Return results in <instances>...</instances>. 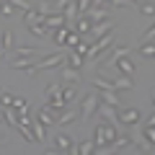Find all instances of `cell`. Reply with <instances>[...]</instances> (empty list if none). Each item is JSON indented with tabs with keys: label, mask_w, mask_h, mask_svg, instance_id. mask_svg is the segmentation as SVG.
I'll return each instance as SVG.
<instances>
[{
	"label": "cell",
	"mask_w": 155,
	"mask_h": 155,
	"mask_svg": "<svg viewBox=\"0 0 155 155\" xmlns=\"http://www.w3.org/2000/svg\"><path fill=\"white\" fill-rule=\"evenodd\" d=\"M129 3H142V0H129Z\"/></svg>",
	"instance_id": "45"
},
{
	"label": "cell",
	"mask_w": 155,
	"mask_h": 155,
	"mask_svg": "<svg viewBox=\"0 0 155 155\" xmlns=\"http://www.w3.org/2000/svg\"><path fill=\"white\" fill-rule=\"evenodd\" d=\"M75 5H78V13H80V16H83V13L88 11V8H91V0H78Z\"/></svg>",
	"instance_id": "37"
},
{
	"label": "cell",
	"mask_w": 155,
	"mask_h": 155,
	"mask_svg": "<svg viewBox=\"0 0 155 155\" xmlns=\"http://www.w3.org/2000/svg\"><path fill=\"white\" fill-rule=\"evenodd\" d=\"M18 132H21L23 140H28V142H36V140H34V132H31V124H18Z\"/></svg>",
	"instance_id": "29"
},
{
	"label": "cell",
	"mask_w": 155,
	"mask_h": 155,
	"mask_svg": "<svg viewBox=\"0 0 155 155\" xmlns=\"http://www.w3.org/2000/svg\"><path fill=\"white\" fill-rule=\"evenodd\" d=\"M28 23H41V26H44V13L34 11V8L23 11V26H28Z\"/></svg>",
	"instance_id": "11"
},
{
	"label": "cell",
	"mask_w": 155,
	"mask_h": 155,
	"mask_svg": "<svg viewBox=\"0 0 155 155\" xmlns=\"http://www.w3.org/2000/svg\"><path fill=\"white\" fill-rule=\"evenodd\" d=\"M62 26H67V21H65L62 13H47L44 16V28L54 31V28H62Z\"/></svg>",
	"instance_id": "5"
},
{
	"label": "cell",
	"mask_w": 155,
	"mask_h": 155,
	"mask_svg": "<svg viewBox=\"0 0 155 155\" xmlns=\"http://www.w3.org/2000/svg\"><path fill=\"white\" fill-rule=\"evenodd\" d=\"M153 34H155V26L150 23V28L142 34V36H140V44H145V41H153Z\"/></svg>",
	"instance_id": "35"
},
{
	"label": "cell",
	"mask_w": 155,
	"mask_h": 155,
	"mask_svg": "<svg viewBox=\"0 0 155 155\" xmlns=\"http://www.w3.org/2000/svg\"><path fill=\"white\" fill-rule=\"evenodd\" d=\"M101 5H109V0H91V8H101Z\"/></svg>",
	"instance_id": "41"
},
{
	"label": "cell",
	"mask_w": 155,
	"mask_h": 155,
	"mask_svg": "<svg viewBox=\"0 0 155 155\" xmlns=\"http://www.w3.org/2000/svg\"><path fill=\"white\" fill-rule=\"evenodd\" d=\"M0 13H3L5 18H11V16H13V5H8L5 0H3V8H0Z\"/></svg>",
	"instance_id": "39"
},
{
	"label": "cell",
	"mask_w": 155,
	"mask_h": 155,
	"mask_svg": "<svg viewBox=\"0 0 155 155\" xmlns=\"http://www.w3.org/2000/svg\"><path fill=\"white\" fill-rule=\"evenodd\" d=\"M98 98L104 101L106 106H114V109H119V96H116V91H101Z\"/></svg>",
	"instance_id": "14"
},
{
	"label": "cell",
	"mask_w": 155,
	"mask_h": 155,
	"mask_svg": "<svg viewBox=\"0 0 155 155\" xmlns=\"http://www.w3.org/2000/svg\"><path fill=\"white\" fill-rule=\"evenodd\" d=\"M67 34H70V26H62V28H54V44L57 47H67Z\"/></svg>",
	"instance_id": "15"
},
{
	"label": "cell",
	"mask_w": 155,
	"mask_h": 155,
	"mask_svg": "<svg viewBox=\"0 0 155 155\" xmlns=\"http://www.w3.org/2000/svg\"><path fill=\"white\" fill-rule=\"evenodd\" d=\"M101 155H116V153H101Z\"/></svg>",
	"instance_id": "44"
},
{
	"label": "cell",
	"mask_w": 155,
	"mask_h": 155,
	"mask_svg": "<svg viewBox=\"0 0 155 155\" xmlns=\"http://www.w3.org/2000/svg\"><path fill=\"white\" fill-rule=\"evenodd\" d=\"M98 104H101L98 93H96V91H88V93L83 96V104H80V111H78V114H80V119H85V122H88L91 116L96 114V109H98Z\"/></svg>",
	"instance_id": "2"
},
{
	"label": "cell",
	"mask_w": 155,
	"mask_h": 155,
	"mask_svg": "<svg viewBox=\"0 0 155 155\" xmlns=\"http://www.w3.org/2000/svg\"><path fill=\"white\" fill-rule=\"evenodd\" d=\"M85 52H88V44H83V41H78V44H75V54L85 57Z\"/></svg>",
	"instance_id": "40"
},
{
	"label": "cell",
	"mask_w": 155,
	"mask_h": 155,
	"mask_svg": "<svg viewBox=\"0 0 155 155\" xmlns=\"http://www.w3.org/2000/svg\"><path fill=\"white\" fill-rule=\"evenodd\" d=\"M116 122L122 127H132V124L140 122V111L137 109H119L116 111Z\"/></svg>",
	"instance_id": "4"
},
{
	"label": "cell",
	"mask_w": 155,
	"mask_h": 155,
	"mask_svg": "<svg viewBox=\"0 0 155 155\" xmlns=\"http://www.w3.org/2000/svg\"><path fill=\"white\" fill-rule=\"evenodd\" d=\"M83 65H85V62H83V57H80V54H75V52H70V54H67V67H72V70H80Z\"/></svg>",
	"instance_id": "24"
},
{
	"label": "cell",
	"mask_w": 155,
	"mask_h": 155,
	"mask_svg": "<svg viewBox=\"0 0 155 155\" xmlns=\"http://www.w3.org/2000/svg\"><path fill=\"white\" fill-rule=\"evenodd\" d=\"M62 62H65V54H62V52H54V54H44L41 60L36 62V70H54V67H60Z\"/></svg>",
	"instance_id": "3"
},
{
	"label": "cell",
	"mask_w": 155,
	"mask_h": 155,
	"mask_svg": "<svg viewBox=\"0 0 155 155\" xmlns=\"http://www.w3.org/2000/svg\"><path fill=\"white\" fill-rule=\"evenodd\" d=\"M96 111H98L104 119H116V111H119V109H114V106H106V104H98V109H96Z\"/></svg>",
	"instance_id": "23"
},
{
	"label": "cell",
	"mask_w": 155,
	"mask_h": 155,
	"mask_svg": "<svg viewBox=\"0 0 155 155\" xmlns=\"http://www.w3.org/2000/svg\"><path fill=\"white\" fill-rule=\"evenodd\" d=\"M78 41H80V34H78V31H72V28H70V34H67V44H70V47H75Z\"/></svg>",
	"instance_id": "36"
},
{
	"label": "cell",
	"mask_w": 155,
	"mask_h": 155,
	"mask_svg": "<svg viewBox=\"0 0 155 155\" xmlns=\"http://www.w3.org/2000/svg\"><path fill=\"white\" fill-rule=\"evenodd\" d=\"M41 3H54V0H41Z\"/></svg>",
	"instance_id": "46"
},
{
	"label": "cell",
	"mask_w": 155,
	"mask_h": 155,
	"mask_svg": "<svg viewBox=\"0 0 155 155\" xmlns=\"http://www.w3.org/2000/svg\"><path fill=\"white\" fill-rule=\"evenodd\" d=\"M0 8H3V0H0Z\"/></svg>",
	"instance_id": "48"
},
{
	"label": "cell",
	"mask_w": 155,
	"mask_h": 155,
	"mask_svg": "<svg viewBox=\"0 0 155 155\" xmlns=\"http://www.w3.org/2000/svg\"><path fill=\"white\" fill-rule=\"evenodd\" d=\"M153 54H155L153 41H145V44H140V57H142V60H153Z\"/></svg>",
	"instance_id": "25"
},
{
	"label": "cell",
	"mask_w": 155,
	"mask_h": 155,
	"mask_svg": "<svg viewBox=\"0 0 155 155\" xmlns=\"http://www.w3.org/2000/svg\"><path fill=\"white\" fill-rule=\"evenodd\" d=\"M26 31H28V34H34V36H39V39H47V36H49V28H44L41 23H28Z\"/></svg>",
	"instance_id": "19"
},
{
	"label": "cell",
	"mask_w": 155,
	"mask_h": 155,
	"mask_svg": "<svg viewBox=\"0 0 155 155\" xmlns=\"http://www.w3.org/2000/svg\"><path fill=\"white\" fill-rule=\"evenodd\" d=\"M116 140V127L111 122H101L98 127H96V134L91 142L96 145V147H111V142Z\"/></svg>",
	"instance_id": "1"
},
{
	"label": "cell",
	"mask_w": 155,
	"mask_h": 155,
	"mask_svg": "<svg viewBox=\"0 0 155 155\" xmlns=\"http://www.w3.org/2000/svg\"><path fill=\"white\" fill-rule=\"evenodd\" d=\"M5 3L13 5V8H21V11H28V8H31V5H28V0H5Z\"/></svg>",
	"instance_id": "32"
},
{
	"label": "cell",
	"mask_w": 155,
	"mask_h": 155,
	"mask_svg": "<svg viewBox=\"0 0 155 155\" xmlns=\"http://www.w3.org/2000/svg\"><path fill=\"white\" fill-rule=\"evenodd\" d=\"M111 85H114V91H132L134 88V80H132V78L119 75V78H111Z\"/></svg>",
	"instance_id": "9"
},
{
	"label": "cell",
	"mask_w": 155,
	"mask_h": 155,
	"mask_svg": "<svg viewBox=\"0 0 155 155\" xmlns=\"http://www.w3.org/2000/svg\"><path fill=\"white\" fill-rule=\"evenodd\" d=\"M11 106H13V109H23V106H28V101L26 98H21V96H13V101H11Z\"/></svg>",
	"instance_id": "33"
},
{
	"label": "cell",
	"mask_w": 155,
	"mask_h": 155,
	"mask_svg": "<svg viewBox=\"0 0 155 155\" xmlns=\"http://www.w3.org/2000/svg\"><path fill=\"white\" fill-rule=\"evenodd\" d=\"M0 147H3V137H0Z\"/></svg>",
	"instance_id": "47"
},
{
	"label": "cell",
	"mask_w": 155,
	"mask_h": 155,
	"mask_svg": "<svg viewBox=\"0 0 155 155\" xmlns=\"http://www.w3.org/2000/svg\"><path fill=\"white\" fill-rule=\"evenodd\" d=\"M60 91H62V85H60V83H54V85H49V88L44 91V98H52V96H60Z\"/></svg>",
	"instance_id": "31"
},
{
	"label": "cell",
	"mask_w": 155,
	"mask_h": 155,
	"mask_svg": "<svg viewBox=\"0 0 155 155\" xmlns=\"http://www.w3.org/2000/svg\"><path fill=\"white\" fill-rule=\"evenodd\" d=\"M83 16H88L91 23H101V21H106V16H109V13H106L104 8H88Z\"/></svg>",
	"instance_id": "13"
},
{
	"label": "cell",
	"mask_w": 155,
	"mask_h": 155,
	"mask_svg": "<svg viewBox=\"0 0 155 155\" xmlns=\"http://www.w3.org/2000/svg\"><path fill=\"white\" fill-rule=\"evenodd\" d=\"M62 16H65V21H72V18H78V5H75V0H70V3L62 8Z\"/></svg>",
	"instance_id": "22"
},
{
	"label": "cell",
	"mask_w": 155,
	"mask_h": 155,
	"mask_svg": "<svg viewBox=\"0 0 155 155\" xmlns=\"http://www.w3.org/2000/svg\"><path fill=\"white\" fill-rule=\"evenodd\" d=\"M31 132H34V140L36 142H44L47 140V127H41L36 119H31Z\"/></svg>",
	"instance_id": "16"
},
{
	"label": "cell",
	"mask_w": 155,
	"mask_h": 155,
	"mask_svg": "<svg viewBox=\"0 0 155 155\" xmlns=\"http://www.w3.org/2000/svg\"><path fill=\"white\" fill-rule=\"evenodd\" d=\"M60 98L65 101V106H70L72 101L78 98V91H75V85H67V88H62V91H60Z\"/></svg>",
	"instance_id": "17"
},
{
	"label": "cell",
	"mask_w": 155,
	"mask_h": 155,
	"mask_svg": "<svg viewBox=\"0 0 155 155\" xmlns=\"http://www.w3.org/2000/svg\"><path fill=\"white\" fill-rule=\"evenodd\" d=\"M62 78H65V80H67L70 85H75L78 80H80V70H72V67H65V70H62Z\"/></svg>",
	"instance_id": "21"
},
{
	"label": "cell",
	"mask_w": 155,
	"mask_h": 155,
	"mask_svg": "<svg viewBox=\"0 0 155 155\" xmlns=\"http://www.w3.org/2000/svg\"><path fill=\"white\" fill-rule=\"evenodd\" d=\"M75 119H80V114H78L75 109H62L60 114H57V124H70V122H75Z\"/></svg>",
	"instance_id": "10"
},
{
	"label": "cell",
	"mask_w": 155,
	"mask_h": 155,
	"mask_svg": "<svg viewBox=\"0 0 155 155\" xmlns=\"http://www.w3.org/2000/svg\"><path fill=\"white\" fill-rule=\"evenodd\" d=\"M41 155H62V153H60V150H44Z\"/></svg>",
	"instance_id": "43"
},
{
	"label": "cell",
	"mask_w": 155,
	"mask_h": 155,
	"mask_svg": "<svg viewBox=\"0 0 155 155\" xmlns=\"http://www.w3.org/2000/svg\"><path fill=\"white\" fill-rule=\"evenodd\" d=\"M8 65L13 70H28V67H34V57H13Z\"/></svg>",
	"instance_id": "12"
},
{
	"label": "cell",
	"mask_w": 155,
	"mask_h": 155,
	"mask_svg": "<svg viewBox=\"0 0 155 155\" xmlns=\"http://www.w3.org/2000/svg\"><path fill=\"white\" fill-rule=\"evenodd\" d=\"M114 65L119 67V72H122L124 78H132V75H134V62L129 60V57H119V60H116Z\"/></svg>",
	"instance_id": "7"
},
{
	"label": "cell",
	"mask_w": 155,
	"mask_h": 155,
	"mask_svg": "<svg viewBox=\"0 0 155 155\" xmlns=\"http://www.w3.org/2000/svg\"><path fill=\"white\" fill-rule=\"evenodd\" d=\"M36 122L41 124V127H52V124H57V114L49 111L47 106H41V109L36 111Z\"/></svg>",
	"instance_id": "6"
},
{
	"label": "cell",
	"mask_w": 155,
	"mask_h": 155,
	"mask_svg": "<svg viewBox=\"0 0 155 155\" xmlns=\"http://www.w3.org/2000/svg\"><path fill=\"white\" fill-rule=\"evenodd\" d=\"M129 142H132V137H129V134H116V140H114V142H111V147L122 150V147H127Z\"/></svg>",
	"instance_id": "28"
},
{
	"label": "cell",
	"mask_w": 155,
	"mask_h": 155,
	"mask_svg": "<svg viewBox=\"0 0 155 155\" xmlns=\"http://www.w3.org/2000/svg\"><path fill=\"white\" fill-rule=\"evenodd\" d=\"M96 153V145L91 140H83V142L78 145V155H93Z\"/></svg>",
	"instance_id": "26"
},
{
	"label": "cell",
	"mask_w": 155,
	"mask_h": 155,
	"mask_svg": "<svg viewBox=\"0 0 155 155\" xmlns=\"http://www.w3.org/2000/svg\"><path fill=\"white\" fill-rule=\"evenodd\" d=\"M67 3H70V0H54V5H57V13H60V11H62V8H65V5H67Z\"/></svg>",
	"instance_id": "42"
},
{
	"label": "cell",
	"mask_w": 155,
	"mask_h": 155,
	"mask_svg": "<svg viewBox=\"0 0 155 155\" xmlns=\"http://www.w3.org/2000/svg\"><path fill=\"white\" fill-rule=\"evenodd\" d=\"M140 13H142V16H153V13H155L153 3H140Z\"/></svg>",
	"instance_id": "34"
},
{
	"label": "cell",
	"mask_w": 155,
	"mask_h": 155,
	"mask_svg": "<svg viewBox=\"0 0 155 155\" xmlns=\"http://www.w3.org/2000/svg\"><path fill=\"white\" fill-rule=\"evenodd\" d=\"M109 8H129V0H109Z\"/></svg>",
	"instance_id": "38"
},
{
	"label": "cell",
	"mask_w": 155,
	"mask_h": 155,
	"mask_svg": "<svg viewBox=\"0 0 155 155\" xmlns=\"http://www.w3.org/2000/svg\"><path fill=\"white\" fill-rule=\"evenodd\" d=\"M0 44H3V52H11L13 47H16V34H13V31H3Z\"/></svg>",
	"instance_id": "18"
},
{
	"label": "cell",
	"mask_w": 155,
	"mask_h": 155,
	"mask_svg": "<svg viewBox=\"0 0 155 155\" xmlns=\"http://www.w3.org/2000/svg\"><path fill=\"white\" fill-rule=\"evenodd\" d=\"M93 88L96 91H114V85H111V80H106V78H93Z\"/></svg>",
	"instance_id": "27"
},
{
	"label": "cell",
	"mask_w": 155,
	"mask_h": 155,
	"mask_svg": "<svg viewBox=\"0 0 155 155\" xmlns=\"http://www.w3.org/2000/svg\"><path fill=\"white\" fill-rule=\"evenodd\" d=\"M142 140H147V142H150V145H155V129H153V127H150V124H147V127H145V129H142Z\"/></svg>",
	"instance_id": "30"
},
{
	"label": "cell",
	"mask_w": 155,
	"mask_h": 155,
	"mask_svg": "<svg viewBox=\"0 0 155 155\" xmlns=\"http://www.w3.org/2000/svg\"><path fill=\"white\" fill-rule=\"evenodd\" d=\"M91 26H93V23L88 21V16H78V28H75V31L80 34V36H85V34L91 31Z\"/></svg>",
	"instance_id": "20"
},
{
	"label": "cell",
	"mask_w": 155,
	"mask_h": 155,
	"mask_svg": "<svg viewBox=\"0 0 155 155\" xmlns=\"http://www.w3.org/2000/svg\"><path fill=\"white\" fill-rule=\"evenodd\" d=\"M54 147L60 150L62 155L70 153V150H72V137H70V134H57V137H54Z\"/></svg>",
	"instance_id": "8"
}]
</instances>
